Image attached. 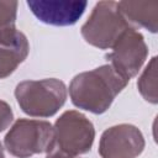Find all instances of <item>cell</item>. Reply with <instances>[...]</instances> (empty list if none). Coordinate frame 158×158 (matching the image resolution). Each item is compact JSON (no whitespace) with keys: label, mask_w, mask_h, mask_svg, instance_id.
Masks as SVG:
<instances>
[{"label":"cell","mask_w":158,"mask_h":158,"mask_svg":"<svg viewBox=\"0 0 158 158\" xmlns=\"http://www.w3.org/2000/svg\"><path fill=\"white\" fill-rule=\"evenodd\" d=\"M127 83L128 79L122 77L111 64H105L75 75L69 85V94L77 107L102 114Z\"/></svg>","instance_id":"cell-1"},{"label":"cell","mask_w":158,"mask_h":158,"mask_svg":"<svg viewBox=\"0 0 158 158\" xmlns=\"http://www.w3.org/2000/svg\"><path fill=\"white\" fill-rule=\"evenodd\" d=\"M93 123L78 111H65L53 126V136L46 158H77L94 142Z\"/></svg>","instance_id":"cell-2"},{"label":"cell","mask_w":158,"mask_h":158,"mask_svg":"<svg viewBox=\"0 0 158 158\" xmlns=\"http://www.w3.org/2000/svg\"><path fill=\"white\" fill-rule=\"evenodd\" d=\"M15 96L23 112L35 117H49L65 102L67 88L58 79L26 80L17 84Z\"/></svg>","instance_id":"cell-3"},{"label":"cell","mask_w":158,"mask_h":158,"mask_svg":"<svg viewBox=\"0 0 158 158\" xmlns=\"http://www.w3.org/2000/svg\"><path fill=\"white\" fill-rule=\"evenodd\" d=\"M131 23L118 10L116 1H99L81 27L84 40L101 49L111 48Z\"/></svg>","instance_id":"cell-4"},{"label":"cell","mask_w":158,"mask_h":158,"mask_svg":"<svg viewBox=\"0 0 158 158\" xmlns=\"http://www.w3.org/2000/svg\"><path fill=\"white\" fill-rule=\"evenodd\" d=\"M53 136V126L47 121L17 120L5 136L4 144L10 154L27 158L47 152Z\"/></svg>","instance_id":"cell-5"},{"label":"cell","mask_w":158,"mask_h":158,"mask_svg":"<svg viewBox=\"0 0 158 158\" xmlns=\"http://www.w3.org/2000/svg\"><path fill=\"white\" fill-rule=\"evenodd\" d=\"M107 54L110 64L126 79L135 77L144 63L148 49L143 36L135 27H128L111 47Z\"/></svg>","instance_id":"cell-6"},{"label":"cell","mask_w":158,"mask_h":158,"mask_svg":"<svg viewBox=\"0 0 158 158\" xmlns=\"http://www.w3.org/2000/svg\"><path fill=\"white\" fill-rule=\"evenodd\" d=\"M144 148L141 131L132 125L121 123L107 128L100 139L101 158H136Z\"/></svg>","instance_id":"cell-7"},{"label":"cell","mask_w":158,"mask_h":158,"mask_svg":"<svg viewBox=\"0 0 158 158\" xmlns=\"http://www.w3.org/2000/svg\"><path fill=\"white\" fill-rule=\"evenodd\" d=\"M27 6L43 23L53 26H70L81 17L88 2L72 0H31L27 1Z\"/></svg>","instance_id":"cell-8"},{"label":"cell","mask_w":158,"mask_h":158,"mask_svg":"<svg viewBox=\"0 0 158 158\" xmlns=\"http://www.w3.org/2000/svg\"><path fill=\"white\" fill-rule=\"evenodd\" d=\"M28 41L16 27L0 32V79L10 75L28 54Z\"/></svg>","instance_id":"cell-9"},{"label":"cell","mask_w":158,"mask_h":158,"mask_svg":"<svg viewBox=\"0 0 158 158\" xmlns=\"http://www.w3.org/2000/svg\"><path fill=\"white\" fill-rule=\"evenodd\" d=\"M118 10L123 17L132 23L142 26L151 32L158 28V1H120Z\"/></svg>","instance_id":"cell-10"},{"label":"cell","mask_w":158,"mask_h":158,"mask_svg":"<svg viewBox=\"0 0 158 158\" xmlns=\"http://www.w3.org/2000/svg\"><path fill=\"white\" fill-rule=\"evenodd\" d=\"M138 90L144 100L157 104V58L153 57L137 83Z\"/></svg>","instance_id":"cell-11"},{"label":"cell","mask_w":158,"mask_h":158,"mask_svg":"<svg viewBox=\"0 0 158 158\" xmlns=\"http://www.w3.org/2000/svg\"><path fill=\"white\" fill-rule=\"evenodd\" d=\"M17 1H0V32L15 27Z\"/></svg>","instance_id":"cell-12"},{"label":"cell","mask_w":158,"mask_h":158,"mask_svg":"<svg viewBox=\"0 0 158 158\" xmlns=\"http://www.w3.org/2000/svg\"><path fill=\"white\" fill-rule=\"evenodd\" d=\"M12 110L11 107L5 102L0 100V132L9 127V125L12 121Z\"/></svg>","instance_id":"cell-13"},{"label":"cell","mask_w":158,"mask_h":158,"mask_svg":"<svg viewBox=\"0 0 158 158\" xmlns=\"http://www.w3.org/2000/svg\"><path fill=\"white\" fill-rule=\"evenodd\" d=\"M0 158H5V156H4V149H2L1 143H0Z\"/></svg>","instance_id":"cell-14"}]
</instances>
